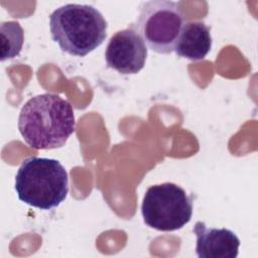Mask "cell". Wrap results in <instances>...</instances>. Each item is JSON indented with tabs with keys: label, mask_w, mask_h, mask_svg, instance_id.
<instances>
[{
	"label": "cell",
	"mask_w": 258,
	"mask_h": 258,
	"mask_svg": "<svg viewBox=\"0 0 258 258\" xmlns=\"http://www.w3.org/2000/svg\"><path fill=\"white\" fill-rule=\"evenodd\" d=\"M18 129L23 140L34 149L59 148L75 132L74 109L58 95L34 96L20 110Z\"/></svg>",
	"instance_id": "6da1fadb"
},
{
	"label": "cell",
	"mask_w": 258,
	"mask_h": 258,
	"mask_svg": "<svg viewBox=\"0 0 258 258\" xmlns=\"http://www.w3.org/2000/svg\"><path fill=\"white\" fill-rule=\"evenodd\" d=\"M107 21L91 5L66 4L49 16L51 38L59 48L76 56H85L100 46L107 36Z\"/></svg>",
	"instance_id": "7a4b0ae2"
},
{
	"label": "cell",
	"mask_w": 258,
	"mask_h": 258,
	"mask_svg": "<svg viewBox=\"0 0 258 258\" xmlns=\"http://www.w3.org/2000/svg\"><path fill=\"white\" fill-rule=\"evenodd\" d=\"M14 187L21 202L47 211L66 200L69 176L58 160L31 156L18 168Z\"/></svg>",
	"instance_id": "3957f363"
},
{
	"label": "cell",
	"mask_w": 258,
	"mask_h": 258,
	"mask_svg": "<svg viewBox=\"0 0 258 258\" xmlns=\"http://www.w3.org/2000/svg\"><path fill=\"white\" fill-rule=\"evenodd\" d=\"M141 213L144 223L157 231L172 232L181 229L192 216V196L172 182L147 188Z\"/></svg>",
	"instance_id": "277c9868"
},
{
	"label": "cell",
	"mask_w": 258,
	"mask_h": 258,
	"mask_svg": "<svg viewBox=\"0 0 258 258\" xmlns=\"http://www.w3.org/2000/svg\"><path fill=\"white\" fill-rule=\"evenodd\" d=\"M183 22L178 3L153 0L140 4L137 22L132 26L150 49L160 54H169L174 50Z\"/></svg>",
	"instance_id": "5b68a950"
},
{
	"label": "cell",
	"mask_w": 258,
	"mask_h": 258,
	"mask_svg": "<svg viewBox=\"0 0 258 258\" xmlns=\"http://www.w3.org/2000/svg\"><path fill=\"white\" fill-rule=\"evenodd\" d=\"M147 46L133 26L117 31L109 40L105 51L108 68L122 75L139 73L145 64Z\"/></svg>",
	"instance_id": "8992f818"
},
{
	"label": "cell",
	"mask_w": 258,
	"mask_h": 258,
	"mask_svg": "<svg viewBox=\"0 0 258 258\" xmlns=\"http://www.w3.org/2000/svg\"><path fill=\"white\" fill-rule=\"evenodd\" d=\"M197 236L196 253L200 258H236L240 240L237 235L225 228H208L205 223L197 222L194 226Z\"/></svg>",
	"instance_id": "52a82bcc"
},
{
	"label": "cell",
	"mask_w": 258,
	"mask_h": 258,
	"mask_svg": "<svg viewBox=\"0 0 258 258\" xmlns=\"http://www.w3.org/2000/svg\"><path fill=\"white\" fill-rule=\"evenodd\" d=\"M211 47V28L203 21H190L183 24L174 51L180 57L201 60L207 56Z\"/></svg>",
	"instance_id": "ba28073f"
},
{
	"label": "cell",
	"mask_w": 258,
	"mask_h": 258,
	"mask_svg": "<svg viewBox=\"0 0 258 258\" xmlns=\"http://www.w3.org/2000/svg\"><path fill=\"white\" fill-rule=\"evenodd\" d=\"M1 60L14 58L19 55L23 42L24 31L17 21H4L0 25Z\"/></svg>",
	"instance_id": "9c48e42d"
}]
</instances>
